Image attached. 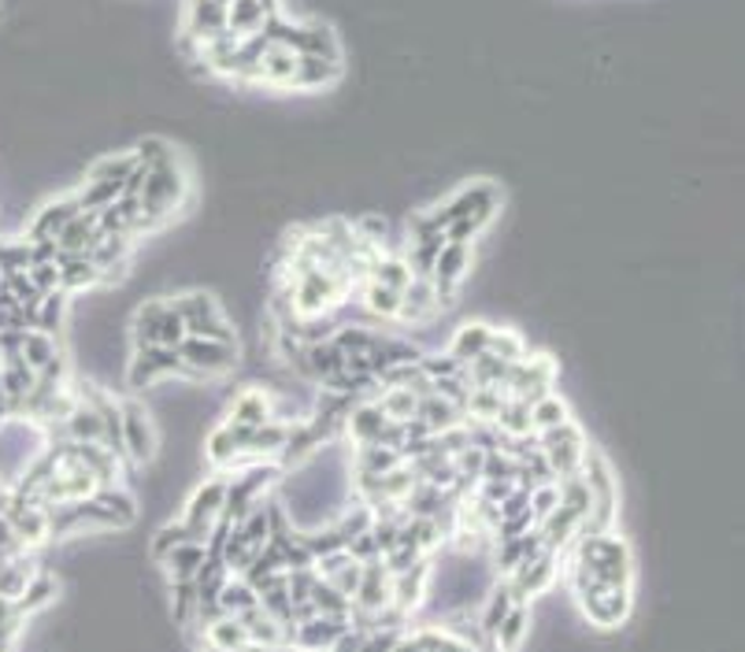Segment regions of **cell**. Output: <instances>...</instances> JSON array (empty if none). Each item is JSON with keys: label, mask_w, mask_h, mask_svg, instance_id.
I'll list each match as a JSON object with an SVG mask.
<instances>
[{"label": "cell", "mask_w": 745, "mask_h": 652, "mask_svg": "<svg viewBox=\"0 0 745 652\" xmlns=\"http://www.w3.org/2000/svg\"><path fill=\"white\" fill-rule=\"evenodd\" d=\"M568 583H571V594L586 583L630 586L635 583V559H630L627 542L616 534V530L575 537V556H571V564H568Z\"/></svg>", "instance_id": "cell-1"}, {"label": "cell", "mask_w": 745, "mask_h": 652, "mask_svg": "<svg viewBox=\"0 0 745 652\" xmlns=\"http://www.w3.org/2000/svg\"><path fill=\"white\" fill-rule=\"evenodd\" d=\"M182 197H186V175H182V167L175 160L145 167V186H141V197H138L141 208H145V216H141V233L160 230L163 222L175 216Z\"/></svg>", "instance_id": "cell-2"}, {"label": "cell", "mask_w": 745, "mask_h": 652, "mask_svg": "<svg viewBox=\"0 0 745 652\" xmlns=\"http://www.w3.org/2000/svg\"><path fill=\"white\" fill-rule=\"evenodd\" d=\"M171 308L186 326V338H212V341H234V330L227 326V319L219 315V304L212 293H182V297L171 301Z\"/></svg>", "instance_id": "cell-3"}, {"label": "cell", "mask_w": 745, "mask_h": 652, "mask_svg": "<svg viewBox=\"0 0 745 652\" xmlns=\"http://www.w3.org/2000/svg\"><path fill=\"white\" fill-rule=\"evenodd\" d=\"M182 374L190 379H216L238 367V341H212V338H186L179 345Z\"/></svg>", "instance_id": "cell-4"}, {"label": "cell", "mask_w": 745, "mask_h": 652, "mask_svg": "<svg viewBox=\"0 0 745 652\" xmlns=\"http://www.w3.org/2000/svg\"><path fill=\"white\" fill-rule=\"evenodd\" d=\"M538 437V453L546 456L549 471H553V478L560 482V478H571L579 475V467H583V453H586V434L579 431L575 423H560L553 426V431L546 434H535Z\"/></svg>", "instance_id": "cell-5"}, {"label": "cell", "mask_w": 745, "mask_h": 652, "mask_svg": "<svg viewBox=\"0 0 745 652\" xmlns=\"http://www.w3.org/2000/svg\"><path fill=\"white\" fill-rule=\"evenodd\" d=\"M575 600H579V608H583V616L594 627H601V630H612V627L627 623L630 605H635L630 586H594V583L579 586Z\"/></svg>", "instance_id": "cell-6"}, {"label": "cell", "mask_w": 745, "mask_h": 652, "mask_svg": "<svg viewBox=\"0 0 745 652\" xmlns=\"http://www.w3.org/2000/svg\"><path fill=\"white\" fill-rule=\"evenodd\" d=\"M553 379H557V360L549 352H535V356H523V360H516L512 367H508L505 393L512 396V401L535 404L538 396L553 393Z\"/></svg>", "instance_id": "cell-7"}, {"label": "cell", "mask_w": 745, "mask_h": 652, "mask_svg": "<svg viewBox=\"0 0 745 652\" xmlns=\"http://www.w3.org/2000/svg\"><path fill=\"white\" fill-rule=\"evenodd\" d=\"M223 504H227V478H208V482L193 489L182 523L190 526V534L197 537V542H208L212 526H216L223 515Z\"/></svg>", "instance_id": "cell-8"}, {"label": "cell", "mask_w": 745, "mask_h": 652, "mask_svg": "<svg viewBox=\"0 0 745 652\" xmlns=\"http://www.w3.org/2000/svg\"><path fill=\"white\" fill-rule=\"evenodd\" d=\"M171 374H182V360L179 349H168V345H138L134 360L127 367V382L134 390H149V385L171 379Z\"/></svg>", "instance_id": "cell-9"}, {"label": "cell", "mask_w": 745, "mask_h": 652, "mask_svg": "<svg viewBox=\"0 0 745 652\" xmlns=\"http://www.w3.org/2000/svg\"><path fill=\"white\" fill-rule=\"evenodd\" d=\"M122 412V456L127 464H149L156 456V431H152L149 412L134 401H119Z\"/></svg>", "instance_id": "cell-10"}, {"label": "cell", "mask_w": 745, "mask_h": 652, "mask_svg": "<svg viewBox=\"0 0 745 652\" xmlns=\"http://www.w3.org/2000/svg\"><path fill=\"white\" fill-rule=\"evenodd\" d=\"M557 556L560 553H553V548H542V553L523 559V564L508 575V586H512V597L519 605H527L530 597L546 594V589L557 583Z\"/></svg>", "instance_id": "cell-11"}, {"label": "cell", "mask_w": 745, "mask_h": 652, "mask_svg": "<svg viewBox=\"0 0 745 652\" xmlns=\"http://www.w3.org/2000/svg\"><path fill=\"white\" fill-rule=\"evenodd\" d=\"M467 268H472V244L445 241L442 252H438V260H434V271H431V285H434L438 301H442V308L445 304H453L456 285L464 282Z\"/></svg>", "instance_id": "cell-12"}, {"label": "cell", "mask_w": 745, "mask_h": 652, "mask_svg": "<svg viewBox=\"0 0 745 652\" xmlns=\"http://www.w3.org/2000/svg\"><path fill=\"white\" fill-rule=\"evenodd\" d=\"M497 204H501V189H497L494 182H475V186H467V189L456 193V197L449 200L445 208H434L431 216H434L438 227L445 230L449 222L467 219V216H475V211H497Z\"/></svg>", "instance_id": "cell-13"}, {"label": "cell", "mask_w": 745, "mask_h": 652, "mask_svg": "<svg viewBox=\"0 0 745 652\" xmlns=\"http://www.w3.org/2000/svg\"><path fill=\"white\" fill-rule=\"evenodd\" d=\"M78 197L71 193V197H56V200H45L41 208L34 211V219H30L26 227V241H56L60 230L67 227L71 219L78 216Z\"/></svg>", "instance_id": "cell-14"}, {"label": "cell", "mask_w": 745, "mask_h": 652, "mask_svg": "<svg viewBox=\"0 0 745 652\" xmlns=\"http://www.w3.org/2000/svg\"><path fill=\"white\" fill-rule=\"evenodd\" d=\"M182 34L208 45L212 37L227 34V8L216 4V0H190L186 19H182Z\"/></svg>", "instance_id": "cell-15"}, {"label": "cell", "mask_w": 745, "mask_h": 652, "mask_svg": "<svg viewBox=\"0 0 745 652\" xmlns=\"http://www.w3.org/2000/svg\"><path fill=\"white\" fill-rule=\"evenodd\" d=\"M271 420H274V396L268 390H260V385H249V390H241L230 401V415H227L230 426H249V431H257V426L271 423Z\"/></svg>", "instance_id": "cell-16"}, {"label": "cell", "mask_w": 745, "mask_h": 652, "mask_svg": "<svg viewBox=\"0 0 745 652\" xmlns=\"http://www.w3.org/2000/svg\"><path fill=\"white\" fill-rule=\"evenodd\" d=\"M438 312H442V301H438L431 279H412V282H408V290L401 293V312H397V319L412 323V326H423V323H431Z\"/></svg>", "instance_id": "cell-17"}, {"label": "cell", "mask_w": 745, "mask_h": 652, "mask_svg": "<svg viewBox=\"0 0 745 652\" xmlns=\"http://www.w3.org/2000/svg\"><path fill=\"white\" fill-rule=\"evenodd\" d=\"M97 238H100L97 211H78V216L71 219L64 230H60L56 249L64 252V257H89V252H94V244H97Z\"/></svg>", "instance_id": "cell-18"}, {"label": "cell", "mask_w": 745, "mask_h": 652, "mask_svg": "<svg viewBox=\"0 0 745 652\" xmlns=\"http://www.w3.org/2000/svg\"><path fill=\"white\" fill-rule=\"evenodd\" d=\"M201 634H204V649H216V652H241L249 645V634H245L238 616L208 619V623H201Z\"/></svg>", "instance_id": "cell-19"}, {"label": "cell", "mask_w": 745, "mask_h": 652, "mask_svg": "<svg viewBox=\"0 0 745 652\" xmlns=\"http://www.w3.org/2000/svg\"><path fill=\"white\" fill-rule=\"evenodd\" d=\"M415 420L423 423V431L431 434V437H438V434H445V431H453V426H461L464 423V412L456 404H449V401H442L438 393H431V396H420V408H415Z\"/></svg>", "instance_id": "cell-20"}, {"label": "cell", "mask_w": 745, "mask_h": 652, "mask_svg": "<svg viewBox=\"0 0 745 652\" xmlns=\"http://www.w3.org/2000/svg\"><path fill=\"white\" fill-rule=\"evenodd\" d=\"M56 268H60V290L64 293H82L105 282V274H100V268L89 257H64V252H60Z\"/></svg>", "instance_id": "cell-21"}, {"label": "cell", "mask_w": 745, "mask_h": 652, "mask_svg": "<svg viewBox=\"0 0 745 652\" xmlns=\"http://www.w3.org/2000/svg\"><path fill=\"white\" fill-rule=\"evenodd\" d=\"M60 434H64V442H105V423H100L94 404L78 401L67 420L60 423Z\"/></svg>", "instance_id": "cell-22"}, {"label": "cell", "mask_w": 745, "mask_h": 652, "mask_svg": "<svg viewBox=\"0 0 745 652\" xmlns=\"http://www.w3.org/2000/svg\"><path fill=\"white\" fill-rule=\"evenodd\" d=\"M527 634H530V605H516L508 608V616L497 623V630H494V649L497 652H519L523 649V641H527Z\"/></svg>", "instance_id": "cell-23"}, {"label": "cell", "mask_w": 745, "mask_h": 652, "mask_svg": "<svg viewBox=\"0 0 745 652\" xmlns=\"http://www.w3.org/2000/svg\"><path fill=\"white\" fill-rule=\"evenodd\" d=\"M342 78V59H320V56H298L293 70V89H323Z\"/></svg>", "instance_id": "cell-24"}, {"label": "cell", "mask_w": 745, "mask_h": 652, "mask_svg": "<svg viewBox=\"0 0 745 652\" xmlns=\"http://www.w3.org/2000/svg\"><path fill=\"white\" fill-rule=\"evenodd\" d=\"M204 559H208V545L204 542H182V545L171 548L160 564H163V570H168L171 583H186V578L197 575Z\"/></svg>", "instance_id": "cell-25"}, {"label": "cell", "mask_w": 745, "mask_h": 652, "mask_svg": "<svg viewBox=\"0 0 745 652\" xmlns=\"http://www.w3.org/2000/svg\"><path fill=\"white\" fill-rule=\"evenodd\" d=\"M293 70H298V53L282 45H268L260 67H257V82H268V86H293Z\"/></svg>", "instance_id": "cell-26"}, {"label": "cell", "mask_w": 745, "mask_h": 652, "mask_svg": "<svg viewBox=\"0 0 745 652\" xmlns=\"http://www.w3.org/2000/svg\"><path fill=\"white\" fill-rule=\"evenodd\" d=\"M489 345V323H464L461 330L453 334V341H449V356H453L456 363H472L475 356H483Z\"/></svg>", "instance_id": "cell-27"}, {"label": "cell", "mask_w": 745, "mask_h": 652, "mask_svg": "<svg viewBox=\"0 0 745 652\" xmlns=\"http://www.w3.org/2000/svg\"><path fill=\"white\" fill-rule=\"evenodd\" d=\"M60 356V345L53 334H41V330H23V341H19V360H23L30 371H45Z\"/></svg>", "instance_id": "cell-28"}, {"label": "cell", "mask_w": 745, "mask_h": 652, "mask_svg": "<svg viewBox=\"0 0 745 652\" xmlns=\"http://www.w3.org/2000/svg\"><path fill=\"white\" fill-rule=\"evenodd\" d=\"M56 578L53 575H45V570H34V578L26 583V589L23 594L15 597V608H19V616H37L41 608H48L56 600Z\"/></svg>", "instance_id": "cell-29"}, {"label": "cell", "mask_w": 745, "mask_h": 652, "mask_svg": "<svg viewBox=\"0 0 745 652\" xmlns=\"http://www.w3.org/2000/svg\"><path fill=\"white\" fill-rule=\"evenodd\" d=\"M216 605H219V616H245L249 608L260 605V597H257V589L245 583L241 575H230L227 583H223V589H219Z\"/></svg>", "instance_id": "cell-30"}, {"label": "cell", "mask_w": 745, "mask_h": 652, "mask_svg": "<svg viewBox=\"0 0 745 652\" xmlns=\"http://www.w3.org/2000/svg\"><path fill=\"white\" fill-rule=\"evenodd\" d=\"M375 404H379V412L390 423H412L415 420V408H420V396L408 390V385H386Z\"/></svg>", "instance_id": "cell-31"}, {"label": "cell", "mask_w": 745, "mask_h": 652, "mask_svg": "<svg viewBox=\"0 0 745 652\" xmlns=\"http://www.w3.org/2000/svg\"><path fill=\"white\" fill-rule=\"evenodd\" d=\"M263 19H268V12H263L257 0H230V4H227V30L234 37L260 34Z\"/></svg>", "instance_id": "cell-32"}, {"label": "cell", "mask_w": 745, "mask_h": 652, "mask_svg": "<svg viewBox=\"0 0 745 652\" xmlns=\"http://www.w3.org/2000/svg\"><path fill=\"white\" fill-rule=\"evenodd\" d=\"M516 605V597H512V586H508V578H501L494 589L486 594V608H483V616H478V630H483L486 638H494V630H497V623L508 616V608Z\"/></svg>", "instance_id": "cell-33"}, {"label": "cell", "mask_w": 745, "mask_h": 652, "mask_svg": "<svg viewBox=\"0 0 745 652\" xmlns=\"http://www.w3.org/2000/svg\"><path fill=\"white\" fill-rule=\"evenodd\" d=\"M568 420H571L568 401H564V396H557V393H546V396H538V401L530 404V431H535V434L553 431V426L568 423Z\"/></svg>", "instance_id": "cell-34"}, {"label": "cell", "mask_w": 745, "mask_h": 652, "mask_svg": "<svg viewBox=\"0 0 745 652\" xmlns=\"http://www.w3.org/2000/svg\"><path fill=\"white\" fill-rule=\"evenodd\" d=\"M163 315H168V301H145L134 312V349L138 345H156L160 341Z\"/></svg>", "instance_id": "cell-35"}, {"label": "cell", "mask_w": 745, "mask_h": 652, "mask_svg": "<svg viewBox=\"0 0 745 652\" xmlns=\"http://www.w3.org/2000/svg\"><path fill=\"white\" fill-rule=\"evenodd\" d=\"M494 431L501 437H530L535 434L530 431V404L508 396V401L501 404V412H497V420H494Z\"/></svg>", "instance_id": "cell-36"}, {"label": "cell", "mask_w": 745, "mask_h": 652, "mask_svg": "<svg viewBox=\"0 0 745 652\" xmlns=\"http://www.w3.org/2000/svg\"><path fill=\"white\" fill-rule=\"evenodd\" d=\"M64 315H67V293L56 290V293H45V297L37 301L34 308V330L41 334H60V326H64Z\"/></svg>", "instance_id": "cell-37"}, {"label": "cell", "mask_w": 745, "mask_h": 652, "mask_svg": "<svg viewBox=\"0 0 745 652\" xmlns=\"http://www.w3.org/2000/svg\"><path fill=\"white\" fill-rule=\"evenodd\" d=\"M489 356H497V360L505 363H516L527 356V341L519 338L512 326H489V345H486Z\"/></svg>", "instance_id": "cell-38"}, {"label": "cell", "mask_w": 745, "mask_h": 652, "mask_svg": "<svg viewBox=\"0 0 745 652\" xmlns=\"http://www.w3.org/2000/svg\"><path fill=\"white\" fill-rule=\"evenodd\" d=\"M367 282H379V285H386V290L404 293L408 282H412V268H408L401 257H379L371 263V279Z\"/></svg>", "instance_id": "cell-39"}, {"label": "cell", "mask_w": 745, "mask_h": 652, "mask_svg": "<svg viewBox=\"0 0 745 652\" xmlns=\"http://www.w3.org/2000/svg\"><path fill=\"white\" fill-rule=\"evenodd\" d=\"M364 308L375 315V319H397V312H401V293L397 290H386L379 282H367L364 285Z\"/></svg>", "instance_id": "cell-40"}, {"label": "cell", "mask_w": 745, "mask_h": 652, "mask_svg": "<svg viewBox=\"0 0 745 652\" xmlns=\"http://www.w3.org/2000/svg\"><path fill=\"white\" fill-rule=\"evenodd\" d=\"M134 167H138L134 152H116V156H100L94 167H89L86 178H100V182H116V186H122Z\"/></svg>", "instance_id": "cell-41"}, {"label": "cell", "mask_w": 745, "mask_h": 652, "mask_svg": "<svg viewBox=\"0 0 745 652\" xmlns=\"http://www.w3.org/2000/svg\"><path fill=\"white\" fill-rule=\"evenodd\" d=\"M171 611H175L179 627H193V619H197V586H193V578L171 583Z\"/></svg>", "instance_id": "cell-42"}, {"label": "cell", "mask_w": 745, "mask_h": 652, "mask_svg": "<svg viewBox=\"0 0 745 652\" xmlns=\"http://www.w3.org/2000/svg\"><path fill=\"white\" fill-rule=\"evenodd\" d=\"M182 542H197V537L190 534V526L182 523H168V526H160L156 534H152V542H149V553H152V559H163L171 553L175 545H182Z\"/></svg>", "instance_id": "cell-43"}, {"label": "cell", "mask_w": 745, "mask_h": 652, "mask_svg": "<svg viewBox=\"0 0 745 652\" xmlns=\"http://www.w3.org/2000/svg\"><path fill=\"white\" fill-rule=\"evenodd\" d=\"M204 453H208L212 467H230L234 464V456H238V442H234V434H230L227 423L212 431L208 445H204Z\"/></svg>", "instance_id": "cell-44"}, {"label": "cell", "mask_w": 745, "mask_h": 652, "mask_svg": "<svg viewBox=\"0 0 745 652\" xmlns=\"http://www.w3.org/2000/svg\"><path fill=\"white\" fill-rule=\"evenodd\" d=\"M30 271V241L26 238H4L0 241V274Z\"/></svg>", "instance_id": "cell-45"}, {"label": "cell", "mask_w": 745, "mask_h": 652, "mask_svg": "<svg viewBox=\"0 0 745 652\" xmlns=\"http://www.w3.org/2000/svg\"><path fill=\"white\" fill-rule=\"evenodd\" d=\"M134 160L141 163V167H156V163L175 160V152H171V145L163 138H141L138 149H134Z\"/></svg>", "instance_id": "cell-46"}, {"label": "cell", "mask_w": 745, "mask_h": 652, "mask_svg": "<svg viewBox=\"0 0 745 652\" xmlns=\"http://www.w3.org/2000/svg\"><path fill=\"white\" fill-rule=\"evenodd\" d=\"M182 341H186V326H182V319H179L175 308H171V301H168V315H163L160 341H156V345H168V349H179Z\"/></svg>", "instance_id": "cell-47"}, {"label": "cell", "mask_w": 745, "mask_h": 652, "mask_svg": "<svg viewBox=\"0 0 745 652\" xmlns=\"http://www.w3.org/2000/svg\"><path fill=\"white\" fill-rule=\"evenodd\" d=\"M26 274H30V282H34L41 293H56L60 290V268H56V263H34Z\"/></svg>", "instance_id": "cell-48"}, {"label": "cell", "mask_w": 745, "mask_h": 652, "mask_svg": "<svg viewBox=\"0 0 745 652\" xmlns=\"http://www.w3.org/2000/svg\"><path fill=\"white\" fill-rule=\"evenodd\" d=\"M257 4H260L268 15H279V12H282V0H257Z\"/></svg>", "instance_id": "cell-49"}, {"label": "cell", "mask_w": 745, "mask_h": 652, "mask_svg": "<svg viewBox=\"0 0 745 652\" xmlns=\"http://www.w3.org/2000/svg\"><path fill=\"white\" fill-rule=\"evenodd\" d=\"M216 4H223V8H227V4H230V0H216Z\"/></svg>", "instance_id": "cell-50"}]
</instances>
